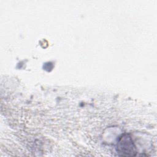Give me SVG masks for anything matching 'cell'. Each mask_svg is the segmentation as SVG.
I'll use <instances>...</instances> for the list:
<instances>
[{"label":"cell","instance_id":"obj_1","mask_svg":"<svg viewBox=\"0 0 157 157\" xmlns=\"http://www.w3.org/2000/svg\"><path fill=\"white\" fill-rule=\"evenodd\" d=\"M117 148L118 153L121 156H135L137 153L136 147L129 135H125L121 137Z\"/></svg>","mask_w":157,"mask_h":157}]
</instances>
